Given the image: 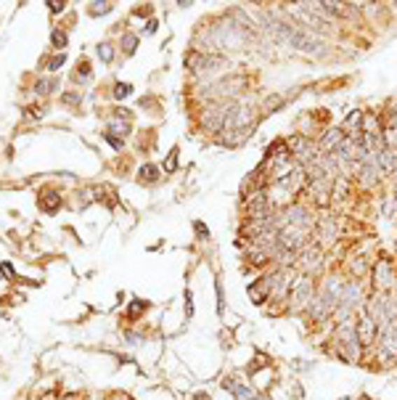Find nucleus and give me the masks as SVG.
<instances>
[{
	"mask_svg": "<svg viewBox=\"0 0 397 400\" xmlns=\"http://www.w3.org/2000/svg\"><path fill=\"white\" fill-rule=\"evenodd\" d=\"M371 352H373V364H379L382 368L397 366V318L389 321V324L379 331Z\"/></svg>",
	"mask_w": 397,
	"mask_h": 400,
	"instance_id": "1",
	"label": "nucleus"
},
{
	"mask_svg": "<svg viewBox=\"0 0 397 400\" xmlns=\"http://www.w3.org/2000/svg\"><path fill=\"white\" fill-rule=\"evenodd\" d=\"M315 294H318V281L310 279V276H297L289 300H286V310L289 313H305L315 300Z\"/></svg>",
	"mask_w": 397,
	"mask_h": 400,
	"instance_id": "2",
	"label": "nucleus"
},
{
	"mask_svg": "<svg viewBox=\"0 0 397 400\" xmlns=\"http://www.w3.org/2000/svg\"><path fill=\"white\" fill-rule=\"evenodd\" d=\"M286 146H289V154L291 159L300 165V167H307V165H315L318 162V157L323 154L321 149H318V141L315 138H307V135H289L286 138Z\"/></svg>",
	"mask_w": 397,
	"mask_h": 400,
	"instance_id": "3",
	"label": "nucleus"
},
{
	"mask_svg": "<svg viewBox=\"0 0 397 400\" xmlns=\"http://www.w3.org/2000/svg\"><path fill=\"white\" fill-rule=\"evenodd\" d=\"M294 270L300 276H310V279H318L323 273V249L315 242H310L307 247H302L297 252V263H294Z\"/></svg>",
	"mask_w": 397,
	"mask_h": 400,
	"instance_id": "4",
	"label": "nucleus"
},
{
	"mask_svg": "<svg viewBox=\"0 0 397 400\" xmlns=\"http://www.w3.org/2000/svg\"><path fill=\"white\" fill-rule=\"evenodd\" d=\"M286 46L294 50H300V53H307V56H326L328 53V46H326V40L321 35H313V32H307L305 27L297 25V29L289 35L286 40Z\"/></svg>",
	"mask_w": 397,
	"mask_h": 400,
	"instance_id": "5",
	"label": "nucleus"
},
{
	"mask_svg": "<svg viewBox=\"0 0 397 400\" xmlns=\"http://www.w3.org/2000/svg\"><path fill=\"white\" fill-rule=\"evenodd\" d=\"M371 281L373 291H382V294H392L397 291V265L392 260H376L371 268Z\"/></svg>",
	"mask_w": 397,
	"mask_h": 400,
	"instance_id": "6",
	"label": "nucleus"
},
{
	"mask_svg": "<svg viewBox=\"0 0 397 400\" xmlns=\"http://www.w3.org/2000/svg\"><path fill=\"white\" fill-rule=\"evenodd\" d=\"M310 230H302L297 226H284V228L278 230V247H284V249H289V252H300L302 247H307L310 244Z\"/></svg>",
	"mask_w": 397,
	"mask_h": 400,
	"instance_id": "7",
	"label": "nucleus"
},
{
	"mask_svg": "<svg viewBox=\"0 0 397 400\" xmlns=\"http://www.w3.org/2000/svg\"><path fill=\"white\" fill-rule=\"evenodd\" d=\"M355 331H358V340H361L363 350L371 352L373 345H376V337H379V326H376V321H373L371 315L365 313V310H358V321H355Z\"/></svg>",
	"mask_w": 397,
	"mask_h": 400,
	"instance_id": "8",
	"label": "nucleus"
},
{
	"mask_svg": "<svg viewBox=\"0 0 397 400\" xmlns=\"http://www.w3.org/2000/svg\"><path fill=\"white\" fill-rule=\"evenodd\" d=\"M315 236H318V247L321 249H328L331 244L339 239V223L334 215H321L318 218V226H315Z\"/></svg>",
	"mask_w": 397,
	"mask_h": 400,
	"instance_id": "9",
	"label": "nucleus"
},
{
	"mask_svg": "<svg viewBox=\"0 0 397 400\" xmlns=\"http://www.w3.org/2000/svg\"><path fill=\"white\" fill-rule=\"evenodd\" d=\"M318 149L323 151V154H334L339 146H342V141H344V130L342 127H326L323 133H318Z\"/></svg>",
	"mask_w": 397,
	"mask_h": 400,
	"instance_id": "10",
	"label": "nucleus"
},
{
	"mask_svg": "<svg viewBox=\"0 0 397 400\" xmlns=\"http://www.w3.org/2000/svg\"><path fill=\"white\" fill-rule=\"evenodd\" d=\"M371 260L368 257H349L347 265H344V270H347V279H365L368 273H371Z\"/></svg>",
	"mask_w": 397,
	"mask_h": 400,
	"instance_id": "11",
	"label": "nucleus"
},
{
	"mask_svg": "<svg viewBox=\"0 0 397 400\" xmlns=\"http://www.w3.org/2000/svg\"><path fill=\"white\" fill-rule=\"evenodd\" d=\"M230 395H233V400H263V392L254 387L252 382H236V387L230 389Z\"/></svg>",
	"mask_w": 397,
	"mask_h": 400,
	"instance_id": "12",
	"label": "nucleus"
},
{
	"mask_svg": "<svg viewBox=\"0 0 397 400\" xmlns=\"http://www.w3.org/2000/svg\"><path fill=\"white\" fill-rule=\"evenodd\" d=\"M363 135H384L382 114H373V111H365V114H363Z\"/></svg>",
	"mask_w": 397,
	"mask_h": 400,
	"instance_id": "13",
	"label": "nucleus"
},
{
	"mask_svg": "<svg viewBox=\"0 0 397 400\" xmlns=\"http://www.w3.org/2000/svg\"><path fill=\"white\" fill-rule=\"evenodd\" d=\"M379 167L384 172V178H389L397 167V151H392V149H382V151H379Z\"/></svg>",
	"mask_w": 397,
	"mask_h": 400,
	"instance_id": "14",
	"label": "nucleus"
},
{
	"mask_svg": "<svg viewBox=\"0 0 397 400\" xmlns=\"http://www.w3.org/2000/svg\"><path fill=\"white\" fill-rule=\"evenodd\" d=\"M138 175H141V181H146V183H157L159 181V167L157 165H144V167L138 170Z\"/></svg>",
	"mask_w": 397,
	"mask_h": 400,
	"instance_id": "15",
	"label": "nucleus"
},
{
	"mask_svg": "<svg viewBox=\"0 0 397 400\" xmlns=\"http://www.w3.org/2000/svg\"><path fill=\"white\" fill-rule=\"evenodd\" d=\"M122 50H125V56H132V53H135V48H138V35H130V32H127V35H122Z\"/></svg>",
	"mask_w": 397,
	"mask_h": 400,
	"instance_id": "16",
	"label": "nucleus"
},
{
	"mask_svg": "<svg viewBox=\"0 0 397 400\" xmlns=\"http://www.w3.org/2000/svg\"><path fill=\"white\" fill-rule=\"evenodd\" d=\"M397 215V196L384 194V218H395Z\"/></svg>",
	"mask_w": 397,
	"mask_h": 400,
	"instance_id": "17",
	"label": "nucleus"
},
{
	"mask_svg": "<svg viewBox=\"0 0 397 400\" xmlns=\"http://www.w3.org/2000/svg\"><path fill=\"white\" fill-rule=\"evenodd\" d=\"M109 130H111V133H117V135H122V138H125V135H130V122L111 120V122H109Z\"/></svg>",
	"mask_w": 397,
	"mask_h": 400,
	"instance_id": "18",
	"label": "nucleus"
},
{
	"mask_svg": "<svg viewBox=\"0 0 397 400\" xmlns=\"http://www.w3.org/2000/svg\"><path fill=\"white\" fill-rule=\"evenodd\" d=\"M98 59L104 61V64H111V59H114V46H111V43H101V46H98Z\"/></svg>",
	"mask_w": 397,
	"mask_h": 400,
	"instance_id": "19",
	"label": "nucleus"
},
{
	"mask_svg": "<svg viewBox=\"0 0 397 400\" xmlns=\"http://www.w3.org/2000/svg\"><path fill=\"white\" fill-rule=\"evenodd\" d=\"M384 149L397 151V127H384Z\"/></svg>",
	"mask_w": 397,
	"mask_h": 400,
	"instance_id": "20",
	"label": "nucleus"
},
{
	"mask_svg": "<svg viewBox=\"0 0 397 400\" xmlns=\"http://www.w3.org/2000/svg\"><path fill=\"white\" fill-rule=\"evenodd\" d=\"M215 294H217V313H225V294H223V281H215Z\"/></svg>",
	"mask_w": 397,
	"mask_h": 400,
	"instance_id": "21",
	"label": "nucleus"
},
{
	"mask_svg": "<svg viewBox=\"0 0 397 400\" xmlns=\"http://www.w3.org/2000/svg\"><path fill=\"white\" fill-rule=\"evenodd\" d=\"M127 96H132L130 83H117V85H114V98H127Z\"/></svg>",
	"mask_w": 397,
	"mask_h": 400,
	"instance_id": "22",
	"label": "nucleus"
},
{
	"mask_svg": "<svg viewBox=\"0 0 397 400\" xmlns=\"http://www.w3.org/2000/svg\"><path fill=\"white\" fill-rule=\"evenodd\" d=\"M146 308H148V305H146L144 300H132V305H130V310H127V315H130V318H138L141 313H146Z\"/></svg>",
	"mask_w": 397,
	"mask_h": 400,
	"instance_id": "23",
	"label": "nucleus"
},
{
	"mask_svg": "<svg viewBox=\"0 0 397 400\" xmlns=\"http://www.w3.org/2000/svg\"><path fill=\"white\" fill-rule=\"evenodd\" d=\"M111 8H114L111 3H90V13H93V16H104V13H109Z\"/></svg>",
	"mask_w": 397,
	"mask_h": 400,
	"instance_id": "24",
	"label": "nucleus"
},
{
	"mask_svg": "<svg viewBox=\"0 0 397 400\" xmlns=\"http://www.w3.org/2000/svg\"><path fill=\"white\" fill-rule=\"evenodd\" d=\"M175 170H178V149H172L167 162H165V172H175Z\"/></svg>",
	"mask_w": 397,
	"mask_h": 400,
	"instance_id": "25",
	"label": "nucleus"
},
{
	"mask_svg": "<svg viewBox=\"0 0 397 400\" xmlns=\"http://www.w3.org/2000/svg\"><path fill=\"white\" fill-rule=\"evenodd\" d=\"M193 230H196V236H199L202 242H204V239H209V228H207L202 220H196V223H193Z\"/></svg>",
	"mask_w": 397,
	"mask_h": 400,
	"instance_id": "26",
	"label": "nucleus"
},
{
	"mask_svg": "<svg viewBox=\"0 0 397 400\" xmlns=\"http://www.w3.org/2000/svg\"><path fill=\"white\" fill-rule=\"evenodd\" d=\"M186 315H188V318L193 315V291L191 289H186Z\"/></svg>",
	"mask_w": 397,
	"mask_h": 400,
	"instance_id": "27",
	"label": "nucleus"
},
{
	"mask_svg": "<svg viewBox=\"0 0 397 400\" xmlns=\"http://www.w3.org/2000/svg\"><path fill=\"white\" fill-rule=\"evenodd\" d=\"M53 46H56V48H64V46H67V35H64V32H53Z\"/></svg>",
	"mask_w": 397,
	"mask_h": 400,
	"instance_id": "28",
	"label": "nucleus"
},
{
	"mask_svg": "<svg viewBox=\"0 0 397 400\" xmlns=\"http://www.w3.org/2000/svg\"><path fill=\"white\" fill-rule=\"evenodd\" d=\"M61 64H64V53H61V56H56V59H50V61H48V69H50V72H56Z\"/></svg>",
	"mask_w": 397,
	"mask_h": 400,
	"instance_id": "29",
	"label": "nucleus"
},
{
	"mask_svg": "<svg viewBox=\"0 0 397 400\" xmlns=\"http://www.w3.org/2000/svg\"><path fill=\"white\" fill-rule=\"evenodd\" d=\"M104 138H106L109 144L114 146V149H117V151H122V146H125V144H122L120 138H114V135H111V133H106V135H104Z\"/></svg>",
	"mask_w": 397,
	"mask_h": 400,
	"instance_id": "30",
	"label": "nucleus"
},
{
	"mask_svg": "<svg viewBox=\"0 0 397 400\" xmlns=\"http://www.w3.org/2000/svg\"><path fill=\"white\" fill-rule=\"evenodd\" d=\"M48 88H53V80H40V83H37V90H40V93H48Z\"/></svg>",
	"mask_w": 397,
	"mask_h": 400,
	"instance_id": "31",
	"label": "nucleus"
},
{
	"mask_svg": "<svg viewBox=\"0 0 397 400\" xmlns=\"http://www.w3.org/2000/svg\"><path fill=\"white\" fill-rule=\"evenodd\" d=\"M154 32H157V22H154V19H148V22H146L144 35H154Z\"/></svg>",
	"mask_w": 397,
	"mask_h": 400,
	"instance_id": "32",
	"label": "nucleus"
},
{
	"mask_svg": "<svg viewBox=\"0 0 397 400\" xmlns=\"http://www.w3.org/2000/svg\"><path fill=\"white\" fill-rule=\"evenodd\" d=\"M193 400H212V398H209V392H204V389H199V392L193 395Z\"/></svg>",
	"mask_w": 397,
	"mask_h": 400,
	"instance_id": "33",
	"label": "nucleus"
},
{
	"mask_svg": "<svg viewBox=\"0 0 397 400\" xmlns=\"http://www.w3.org/2000/svg\"><path fill=\"white\" fill-rule=\"evenodd\" d=\"M48 6H50V11H53V13H56V11H61V8H64V3H48Z\"/></svg>",
	"mask_w": 397,
	"mask_h": 400,
	"instance_id": "34",
	"label": "nucleus"
},
{
	"mask_svg": "<svg viewBox=\"0 0 397 400\" xmlns=\"http://www.w3.org/2000/svg\"><path fill=\"white\" fill-rule=\"evenodd\" d=\"M389 181H392V183H395V186H397V167H395V172L389 175Z\"/></svg>",
	"mask_w": 397,
	"mask_h": 400,
	"instance_id": "35",
	"label": "nucleus"
},
{
	"mask_svg": "<svg viewBox=\"0 0 397 400\" xmlns=\"http://www.w3.org/2000/svg\"><path fill=\"white\" fill-rule=\"evenodd\" d=\"M358 400H373V398H368V395H361V398H358Z\"/></svg>",
	"mask_w": 397,
	"mask_h": 400,
	"instance_id": "36",
	"label": "nucleus"
}]
</instances>
